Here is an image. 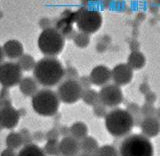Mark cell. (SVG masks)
Listing matches in <instances>:
<instances>
[{"label":"cell","mask_w":160,"mask_h":156,"mask_svg":"<svg viewBox=\"0 0 160 156\" xmlns=\"http://www.w3.org/2000/svg\"><path fill=\"white\" fill-rule=\"evenodd\" d=\"M64 68L57 58L45 56L40 59L33 69V76L38 84L45 87L57 85L64 77Z\"/></svg>","instance_id":"6da1fadb"},{"label":"cell","mask_w":160,"mask_h":156,"mask_svg":"<svg viewBox=\"0 0 160 156\" xmlns=\"http://www.w3.org/2000/svg\"><path fill=\"white\" fill-rule=\"evenodd\" d=\"M134 126V119L127 110L114 108L105 116V127L114 137H125L129 135Z\"/></svg>","instance_id":"7a4b0ae2"},{"label":"cell","mask_w":160,"mask_h":156,"mask_svg":"<svg viewBox=\"0 0 160 156\" xmlns=\"http://www.w3.org/2000/svg\"><path fill=\"white\" fill-rule=\"evenodd\" d=\"M153 145L143 134L127 135L119 147V156H153Z\"/></svg>","instance_id":"3957f363"},{"label":"cell","mask_w":160,"mask_h":156,"mask_svg":"<svg viewBox=\"0 0 160 156\" xmlns=\"http://www.w3.org/2000/svg\"><path fill=\"white\" fill-rule=\"evenodd\" d=\"M31 103L33 110L37 114L42 116H52L58 111L60 99L53 90L43 88L33 95Z\"/></svg>","instance_id":"277c9868"},{"label":"cell","mask_w":160,"mask_h":156,"mask_svg":"<svg viewBox=\"0 0 160 156\" xmlns=\"http://www.w3.org/2000/svg\"><path fill=\"white\" fill-rule=\"evenodd\" d=\"M64 44V36L55 28L43 29L38 37V48L45 56H57L63 50Z\"/></svg>","instance_id":"5b68a950"},{"label":"cell","mask_w":160,"mask_h":156,"mask_svg":"<svg viewBox=\"0 0 160 156\" xmlns=\"http://www.w3.org/2000/svg\"><path fill=\"white\" fill-rule=\"evenodd\" d=\"M75 22L81 32L93 34L97 32L102 25V15L96 10L80 9L76 13Z\"/></svg>","instance_id":"8992f818"},{"label":"cell","mask_w":160,"mask_h":156,"mask_svg":"<svg viewBox=\"0 0 160 156\" xmlns=\"http://www.w3.org/2000/svg\"><path fill=\"white\" fill-rule=\"evenodd\" d=\"M82 92L83 89L79 81L75 79H66L58 86L56 93L60 101L66 104H73L81 98Z\"/></svg>","instance_id":"52a82bcc"},{"label":"cell","mask_w":160,"mask_h":156,"mask_svg":"<svg viewBox=\"0 0 160 156\" xmlns=\"http://www.w3.org/2000/svg\"><path fill=\"white\" fill-rule=\"evenodd\" d=\"M22 79V69L18 63L7 61L0 64V84L5 88L18 85Z\"/></svg>","instance_id":"ba28073f"},{"label":"cell","mask_w":160,"mask_h":156,"mask_svg":"<svg viewBox=\"0 0 160 156\" xmlns=\"http://www.w3.org/2000/svg\"><path fill=\"white\" fill-rule=\"evenodd\" d=\"M98 93L100 103L107 107H116L123 101V93L116 84L104 85Z\"/></svg>","instance_id":"9c48e42d"},{"label":"cell","mask_w":160,"mask_h":156,"mask_svg":"<svg viewBox=\"0 0 160 156\" xmlns=\"http://www.w3.org/2000/svg\"><path fill=\"white\" fill-rule=\"evenodd\" d=\"M19 113L15 110L9 101L2 100L0 105V125L6 129H12L18 124Z\"/></svg>","instance_id":"30bf717a"},{"label":"cell","mask_w":160,"mask_h":156,"mask_svg":"<svg viewBox=\"0 0 160 156\" xmlns=\"http://www.w3.org/2000/svg\"><path fill=\"white\" fill-rule=\"evenodd\" d=\"M133 78V69L127 63L117 64L111 70V79L118 86L127 85Z\"/></svg>","instance_id":"8fae6325"},{"label":"cell","mask_w":160,"mask_h":156,"mask_svg":"<svg viewBox=\"0 0 160 156\" xmlns=\"http://www.w3.org/2000/svg\"><path fill=\"white\" fill-rule=\"evenodd\" d=\"M89 77L92 84L96 86H104L111 80V70L104 65H98L91 70Z\"/></svg>","instance_id":"7c38bea8"},{"label":"cell","mask_w":160,"mask_h":156,"mask_svg":"<svg viewBox=\"0 0 160 156\" xmlns=\"http://www.w3.org/2000/svg\"><path fill=\"white\" fill-rule=\"evenodd\" d=\"M139 127L144 136L148 138L156 137L160 133V120L155 116L143 117Z\"/></svg>","instance_id":"4fadbf2b"},{"label":"cell","mask_w":160,"mask_h":156,"mask_svg":"<svg viewBox=\"0 0 160 156\" xmlns=\"http://www.w3.org/2000/svg\"><path fill=\"white\" fill-rule=\"evenodd\" d=\"M59 149L62 156H77L81 151L79 140L71 135L62 138L61 141L59 142Z\"/></svg>","instance_id":"5bb4252c"},{"label":"cell","mask_w":160,"mask_h":156,"mask_svg":"<svg viewBox=\"0 0 160 156\" xmlns=\"http://www.w3.org/2000/svg\"><path fill=\"white\" fill-rule=\"evenodd\" d=\"M2 49L5 57L9 59H18L24 51L22 43L16 39H11L6 41L4 43Z\"/></svg>","instance_id":"9a60e30c"},{"label":"cell","mask_w":160,"mask_h":156,"mask_svg":"<svg viewBox=\"0 0 160 156\" xmlns=\"http://www.w3.org/2000/svg\"><path fill=\"white\" fill-rule=\"evenodd\" d=\"M19 89L25 96H33L38 91V82L32 77H24L19 83Z\"/></svg>","instance_id":"2e32d148"},{"label":"cell","mask_w":160,"mask_h":156,"mask_svg":"<svg viewBox=\"0 0 160 156\" xmlns=\"http://www.w3.org/2000/svg\"><path fill=\"white\" fill-rule=\"evenodd\" d=\"M146 59H145L144 54L140 51H132L128 56L127 64L131 67L133 70H139L144 67Z\"/></svg>","instance_id":"e0dca14e"},{"label":"cell","mask_w":160,"mask_h":156,"mask_svg":"<svg viewBox=\"0 0 160 156\" xmlns=\"http://www.w3.org/2000/svg\"><path fill=\"white\" fill-rule=\"evenodd\" d=\"M98 148H99V145H98L97 140L91 136H88L87 135L85 138L80 140V150H81L83 153L94 154Z\"/></svg>","instance_id":"ac0fdd59"},{"label":"cell","mask_w":160,"mask_h":156,"mask_svg":"<svg viewBox=\"0 0 160 156\" xmlns=\"http://www.w3.org/2000/svg\"><path fill=\"white\" fill-rule=\"evenodd\" d=\"M70 134H71V136L76 138L77 140H82L83 138L86 137L88 134L87 125L81 121L73 123L72 126L70 127Z\"/></svg>","instance_id":"d6986e66"},{"label":"cell","mask_w":160,"mask_h":156,"mask_svg":"<svg viewBox=\"0 0 160 156\" xmlns=\"http://www.w3.org/2000/svg\"><path fill=\"white\" fill-rule=\"evenodd\" d=\"M81 98L85 104L90 105V106H94V105H96L100 102L99 93L93 89H90V88L86 89V90H83Z\"/></svg>","instance_id":"ffe728a7"},{"label":"cell","mask_w":160,"mask_h":156,"mask_svg":"<svg viewBox=\"0 0 160 156\" xmlns=\"http://www.w3.org/2000/svg\"><path fill=\"white\" fill-rule=\"evenodd\" d=\"M17 156H46L43 150L35 144H28L20 150Z\"/></svg>","instance_id":"44dd1931"},{"label":"cell","mask_w":160,"mask_h":156,"mask_svg":"<svg viewBox=\"0 0 160 156\" xmlns=\"http://www.w3.org/2000/svg\"><path fill=\"white\" fill-rule=\"evenodd\" d=\"M18 65L21 67L22 70L24 71H30L33 70L35 65H36V61L35 59L31 56L30 54H22L21 56L18 58Z\"/></svg>","instance_id":"7402d4cb"},{"label":"cell","mask_w":160,"mask_h":156,"mask_svg":"<svg viewBox=\"0 0 160 156\" xmlns=\"http://www.w3.org/2000/svg\"><path fill=\"white\" fill-rule=\"evenodd\" d=\"M127 111L132 115L134 119V126H139L140 123L142 121V113H141V108H140L136 103H130L127 106Z\"/></svg>","instance_id":"603a6c76"},{"label":"cell","mask_w":160,"mask_h":156,"mask_svg":"<svg viewBox=\"0 0 160 156\" xmlns=\"http://www.w3.org/2000/svg\"><path fill=\"white\" fill-rule=\"evenodd\" d=\"M6 144L8 148L11 149H16L18 147H20L23 144V139L20 133H16V132H12L7 135L6 138Z\"/></svg>","instance_id":"cb8c5ba5"},{"label":"cell","mask_w":160,"mask_h":156,"mask_svg":"<svg viewBox=\"0 0 160 156\" xmlns=\"http://www.w3.org/2000/svg\"><path fill=\"white\" fill-rule=\"evenodd\" d=\"M43 151L49 156H60L61 153H60L58 140H47V143L45 144Z\"/></svg>","instance_id":"d4e9b609"},{"label":"cell","mask_w":160,"mask_h":156,"mask_svg":"<svg viewBox=\"0 0 160 156\" xmlns=\"http://www.w3.org/2000/svg\"><path fill=\"white\" fill-rule=\"evenodd\" d=\"M95 156H119V150H117L113 145H103L99 147L96 152L94 153Z\"/></svg>","instance_id":"484cf974"},{"label":"cell","mask_w":160,"mask_h":156,"mask_svg":"<svg viewBox=\"0 0 160 156\" xmlns=\"http://www.w3.org/2000/svg\"><path fill=\"white\" fill-rule=\"evenodd\" d=\"M73 41L76 46L79 48H85L88 46V44L90 42V37L89 34L84 33V32H79L74 36Z\"/></svg>","instance_id":"4316f807"},{"label":"cell","mask_w":160,"mask_h":156,"mask_svg":"<svg viewBox=\"0 0 160 156\" xmlns=\"http://www.w3.org/2000/svg\"><path fill=\"white\" fill-rule=\"evenodd\" d=\"M141 113L143 115V117H149V116H154L155 115V107L153 104L146 103L145 102L141 107Z\"/></svg>","instance_id":"83f0119b"},{"label":"cell","mask_w":160,"mask_h":156,"mask_svg":"<svg viewBox=\"0 0 160 156\" xmlns=\"http://www.w3.org/2000/svg\"><path fill=\"white\" fill-rule=\"evenodd\" d=\"M93 113L95 116H97V117H105L106 116V114L108 113L107 112V106H105L104 104L102 103H98L96 105H94L93 106Z\"/></svg>","instance_id":"f1b7e54d"},{"label":"cell","mask_w":160,"mask_h":156,"mask_svg":"<svg viewBox=\"0 0 160 156\" xmlns=\"http://www.w3.org/2000/svg\"><path fill=\"white\" fill-rule=\"evenodd\" d=\"M64 76H66L67 79H75L76 80L78 77V73H77L75 68L68 67L66 70H64Z\"/></svg>","instance_id":"f546056e"},{"label":"cell","mask_w":160,"mask_h":156,"mask_svg":"<svg viewBox=\"0 0 160 156\" xmlns=\"http://www.w3.org/2000/svg\"><path fill=\"white\" fill-rule=\"evenodd\" d=\"M59 135H60L59 130L53 128L51 130H49V131L45 134V138H46L47 140H57Z\"/></svg>","instance_id":"4dcf8cb0"},{"label":"cell","mask_w":160,"mask_h":156,"mask_svg":"<svg viewBox=\"0 0 160 156\" xmlns=\"http://www.w3.org/2000/svg\"><path fill=\"white\" fill-rule=\"evenodd\" d=\"M79 83L81 85V87L83 90H86V89H89L90 86H91V80H90V77H87V76H83L80 78L79 80Z\"/></svg>","instance_id":"1f68e13d"},{"label":"cell","mask_w":160,"mask_h":156,"mask_svg":"<svg viewBox=\"0 0 160 156\" xmlns=\"http://www.w3.org/2000/svg\"><path fill=\"white\" fill-rule=\"evenodd\" d=\"M20 134H21V136H22L23 144H24V145L31 144L32 137L30 136V134H29V132L27 131V130H21V131H20Z\"/></svg>","instance_id":"d6a6232c"},{"label":"cell","mask_w":160,"mask_h":156,"mask_svg":"<svg viewBox=\"0 0 160 156\" xmlns=\"http://www.w3.org/2000/svg\"><path fill=\"white\" fill-rule=\"evenodd\" d=\"M155 101H156V95H155V93L149 91L145 94V102L146 103L154 104Z\"/></svg>","instance_id":"836d02e7"},{"label":"cell","mask_w":160,"mask_h":156,"mask_svg":"<svg viewBox=\"0 0 160 156\" xmlns=\"http://www.w3.org/2000/svg\"><path fill=\"white\" fill-rule=\"evenodd\" d=\"M59 133L61 134L63 137L71 135V134H70V128L69 127H66V126H62L61 128H60L59 129Z\"/></svg>","instance_id":"e575fe53"},{"label":"cell","mask_w":160,"mask_h":156,"mask_svg":"<svg viewBox=\"0 0 160 156\" xmlns=\"http://www.w3.org/2000/svg\"><path fill=\"white\" fill-rule=\"evenodd\" d=\"M0 156H17V154L14 152V150L11 149V148H7L5 149L4 151L1 153V155Z\"/></svg>","instance_id":"d590c367"},{"label":"cell","mask_w":160,"mask_h":156,"mask_svg":"<svg viewBox=\"0 0 160 156\" xmlns=\"http://www.w3.org/2000/svg\"><path fill=\"white\" fill-rule=\"evenodd\" d=\"M33 138L36 140V141H42V140L45 138V135H44V133L38 131L33 134Z\"/></svg>","instance_id":"8d00e7d4"},{"label":"cell","mask_w":160,"mask_h":156,"mask_svg":"<svg viewBox=\"0 0 160 156\" xmlns=\"http://www.w3.org/2000/svg\"><path fill=\"white\" fill-rule=\"evenodd\" d=\"M139 90H140V92H142L143 94H146L147 92L150 91V87L147 83H142L141 85H140Z\"/></svg>","instance_id":"74e56055"},{"label":"cell","mask_w":160,"mask_h":156,"mask_svg":"<svg viewBox=\"0 0 160 156\" xmlns=\"http://www.w3.org/2000/svg\"><path fill=\"white\" fill-rule=\"evenodd\" d=\"M4 57H5V55H4V52H3V49H2L1 46H0V64L3 63Z\"/></svg>","instance_id":"f35d334b"},{"label":"cell","mask_w":160,"mask_h":156,"mask_svg":"<svg viewBox=\"0 0 160 156\" xmlns=\"http://www.w3.org/2000/svg\"><path fill=\"white\" fill-rule=\"evenodd\" d=\"M154 116L160 120V108H158V109L155 110V115H154Z\"/></svg>","instance_id":"ab89813d"},{"label":"cell","mask_w":160,"mask_h":156,"mask_svg":"<svg viewBox=\"0 0 160 156\" xmlns=\"http://www.w3.org/2000/svg\"><path fill=\"white\" fill-rule=\"evenodd\" d=\"M77 156H95V155L90 154V153H81V154H78Z\"/></svg>","instance_id":"60d3db41"}]
</instances>
